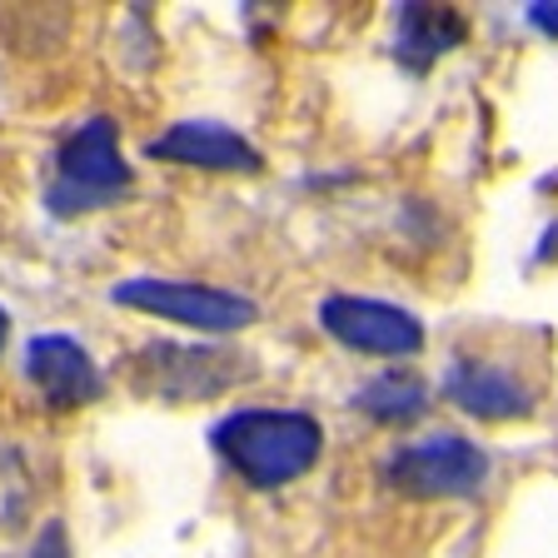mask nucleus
Segmentation results:
<instances>
[{
    "instance_id": "obj_1",
    "label": "nucleus",
    "mask_w": 558,
    "mask_h": 558,
    "mask_svg": "<svg viewBox=\"0 0 558 558\" xmlns=\"http://www.w3.org/2000/svg\"><path fill=\"white\" fill-rule=\"evenodd\" d=\"M215 449L255 488H279L314 469V459L325 449V429L310 414L244 409V414H230L215 429Z\"/></svg>"
},
{
    "instance_id": "obj_2",
    "label": "nucleus",
    "mask_w": 558,
    "mask_h": 558,
    "mask_svg": "<svg viewBox=\"0 0 558 558\" xmlns=\"http://www.w3.org/2000/svg\"><path fill=\"white\" fill-rule=\"evenodd\" d=\"M130 389L140 399L160 404H199V399L225 395L230 384L250 379V360L234 349H199V344H145L125 364Z\"/></svg>"
},
{
    "instance_id": "obj_3",
    "label": "nucleus",
    "mask_w": 558,
    "mask_h": 558,
    "mask_svg": "<svg viewBox=\"0 0 558 558\" xmlns=\"http://www.w3.org/2000/svg\"><path fill=\"white\" fill-rule=\"evenodd\" d=\"M130 190V165L116 150V125L90 120L60 145L56 180H50V209L56 215H85V209L110 205Z\"/></svg>"
},
{
    "instance_id": "obj_4",
    "label": "nucleus",
    "mask_w": 558,
    "mask_h": 558,
    "mask_svg": "<svg viewBox=\"0 0 558 558\" xmlns=\"http://www.w3.org/2000/svg\"><path fill=\"white\" fill-rule=\"evenodd\" d=\"M384 478L409 499H464L488 478V459L478 444L459 439V434H439V439L399 449Z\"/></svg>"
},
{
    "instance_id": "obj_5",
    "label": "nucleus",
    "mask_w": 558,
    "mask_h": 558,
    "mask_svg": "<svg viewBox=\"0 0 558 558\" xmlns=\"http://www.w3.org/2000/svg\"><path fill=\"white\" fill-rule=\"evenodd\" d=\"M116 304L160 314L174 325L209 329V335H230V329L255 325V304L230 290H209V284H180V279H125L116 284Z\"/></svg>"
},
{
    "instance_id": "obj_6",
    "label": "nucleus",
    "mask_w": 558,
    "mask_h": 558,
    "mask_svg": "<svg viewBox=\"0 0 558 558\" xmlns=\"http://www.w3.org/2000/svg\"><path fill=\"white\" fill-rule=\"evenodd\" d=\"M325 329L349 349H364V354H418L424 349V325L414 314L395 310V304L379 300H360V294H335L319 310Z\"/></svg>"
},
{
    "instance_id": "obj_7",
    "label": "nucleus",
    "mask_w": 558,
    "mask_h": 558,
    "mask_svg": "<svg viewBox=\"0 0 558 558\" xmlns=\"http://www.w3.org/2000/svg\"><path fill=\"white\" fill-rule=\"evenodd\" d=\"M25 369H31V384L46 395L50 409H81L105 395V379L95 369V360L65 335L35 339L31 354H25Z\"/></svg>"
},
{
    "instance_id": "obj_8",
    "label": "nucleus",
    "mask_w": 558,
    "mask_h": 558,
    "mask_svg": "<svg viewBox=\"0 0 558 558\" xmlns=\"http://www.w3.org/2000/svg\"><path fill=\"white\" fill-rule=\"evenodd\" d=\"M155 160H174V165H199V170H259V150L250 140H240L225 125H174L170 135L150 140Z\"/></svg>"
},
{
    "instance_id": "obj_9",
    "label": "nucleus",
    "mask_w": 558,
    "mask_h": 558,
    "mask_svg": "<svg viewBox=\"0 0 558 558\" xmlns=\"http://www.w3.org/2000/svg\"><path fill=\"white\" fill-rule=\"evenodd\" d=\"M449 399L474 418H513L534 409V389L519 384L509 369L484 360H459L449 369Z\"/></svg>"
},
{
    "instance_id": "obj_10",
    "label": "nucleus",
    "mask_w": 558,
    "mask_h": 558,
    "mask_svg": "<svg viewBox=\"0 0 558 558\" xmlns=\"http://www.w3.org/2000/svg\"><path fill=\"white\" fill-rule=\"evenodd\" d=\"M469 35L464 15L449 5H399V31H395V56L409 70H429L439 56H449Z\"/></svg>"
},
{
    "instance_id": "obj_11",
    "label": "nucleus",
    "mask_w": 558,
    "mask_h": 558,
    "mask_svg": "<svg viewBox=\"0 0 558 558\" xmlns=\"http://www.w3.org/2000/svg\"><path fill=\"white\" fill-rule=\"evenodd\" d=\"M35 513V478L15 444H0V558H15Z\"/></svg>"
},
{
    "instance_id": "obj_12",
    "label": "nucleus",
    "mask_w": 558,
    "mask_h": 558,
    "mask_svg": "<svg viewBox=\"0 0 558 558\" xmlns=\"http://www.w3.org/2000/svg\"><path fill=\"white\" fill-rule=\"evenodd\" d=\"M360 409L374 414L379 424H409V418H418L429 409V389H424V379H414L409 369H389L360 395Z\"/></svg>"
},
{
    "instance_id": "obj_13",
    "label": "nucleus",
    "mask_w": 558,
    "mask_h": 558,
    "mask_svg": "<svg viewBox=\"0 0 558 558\" xmlns=\"http://www.w3.org/2000/svg\"><path fill=\"white\" fill-rule=\"evenodd\" d=\"M31 558H70V544H65V529L60 523H46L40 529V538H35Z\"/></svg>"
},
{
    "instance_id": "obj_14",
    "label": "nucleus",
    "mask_w": 558,
    "mask_h": 558,
    "mask_svg": "<svg viewBox=\"0 0 558 558\" xmlns=\"http://www.w3.org/2000/svg\"><path fill=\"white\" fill-rule=\"evenodd\" d=\"M529 21H534L544 35H558V5L554 0H538V5H529Z\"/></svg>"
},
{
    "instance_id": "obj_15",
    "label": "nucleus",
    "mask_w": 558,
    "mask_h": 558,
    "mask_svg": "<svg viewBox=\"0 0 558 558\" xmlns=\"http://www.w3.org/2000/svg\"><path fill=\"white\" fill-rule=\"evenodd\" d=\"M5 329H11V319H5V314H0V344H5Z\"/></svg>"
}]
</instances>
